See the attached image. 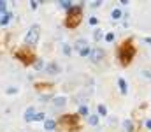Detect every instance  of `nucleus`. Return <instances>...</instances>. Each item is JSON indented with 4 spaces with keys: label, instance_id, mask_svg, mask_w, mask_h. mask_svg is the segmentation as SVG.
Returning a JSON list of instances; mask_svg holds the SVG:
<instances>
[{
    "label": "nucleus",
    "instance_id": "2",
    "mask_svg": "<svg viewBox=\"0 0 151 132\" xmlns=\"http://www.w3.org/2000/svg\"><path fill=\"white\" fill-rule=\"evenodd\" d=\"M81 21V5H72L67 12V18H65V26L69 28H76Z\"/></svg>",
    "mask_w": 151,
    "mask_h": 132
},
{
    "label": "nucleus",
    "instance_id": "18",
    "mask_svg": "<svg viewBox=\"0 0 151 132\" xmlns=\"http://www.w3.org/2000/svg\"><path fill=\"white\" fill-rule=\"evenodd\" d=\"M0 12H2V14L7 12V2H4V0H0Z\"/></svg>",
    "mask_w": 151,
    "mask_h": 132
},
{
    "label": "nucleus",
    "instance_id": "28",
    "mask_svg": "<svg viewBox=\"0 0 151 132\" xmlns=\"http://www.w3.org/2000/svg\"><path fill=\"white\" fill-rule=\"evenodd\" d=\"M37 5H39V2H32V4H30L32 9H37Z\"/></svg>",
    "mask_w": 151,
    "mask_h": 132
},
{
    "label": "nucleus",
    "instance_id": "26",
    "mask_svg": "<svg viewBox=\"0 0 151 132\" xmlns=\"http://www.w3.org/2000/svg\"><path fill=\"white\" fill-rule=\"evenodd\" d=\"M63 53L65 55H70V46L69 44H63Z\"/></svg>",
    "mask_w": 151,
    "mask_h": 132
},
{
    "label": "nucleus",
    "instance_id": "15",
    "mask_svg": "<svg viewBox=\"0 0 151 132\" xmlns=\"http://www.w3.org/2000/svg\"><path fill=\"white\" fill-rule=\"evenodd\" d=\"M88 122H90L91 125H97V123H99V116H97V115H88Z\"/></svg>",
    "mask_w": 151,
    "mask_h": 132
},
{
    "label": "nucleus",
    "instance_id": "12",
    "mask_svg": "<svg viewBox=\"0 0 151 132\" xmlns=\"http://www.w3.org/2000/svg\"><path fill=\"white\" fill-rule=\"evenodd\" d=\"M55 125H56V123H55L53 120H46V122H44V129H46V131H55Z\"/></svg>",
    "mask_w": 151,
    "mask_h": 132
},
{
    "label": "nucleus",
    "instance_id": "4",
    "mask_svg": "<svg viewBox=\"0 0 151 132\" xmlns=\"http://www.w3.org/2000/svg\"><path fill=\"white\" fill-rule=\"evenodd\" d=\"M62 125H67V129H76L77 127V116L76 115H65L62 116Z\"/></svg>",
    "mask_w": 151,
    "mask_h": 132
},
{
    "label": "nucleus",
    "instance_id": "17",
    "mask_svg": "<svg viewBox=\"0 0 151 132\" xmlns=\"http://www.w3.org/2000/svg\"><path fill=\"white\" fill-rule=\"evenodd\" d=\"M55 106H58V108H60V106H65V99H63V97H56V99H55Z\"/></svg>",
    "mask_w": 151,
    "mask_h": 132
},
{
    "label": "nucleus",
    "instance_id": "27",
    "mask_svg": "<svg viewBox=\"0 0 151 132\" xmlns=\"http://www.w3.org/2000/svg\"><path fill=\"white\" fill-rule=\"evenodd\" d=\"M18 92V88H14V86H11V88H7V93H16Z\"/></svg>",
    "mask_w": 151,
    "mask_h": 132
},
{
    "label": "nucleus",
    "instance_id": "30",
    "mask_svg": "<svg viewBox=\"0 0 151 132\" xmlns=\"http://www.w3.org/2000/svg\"><path fill=\"white\" fill-rule=\"evenodd\" d=\"M146 127H148V129H151V120H146Z\"/></svg>",
    "mask_w": 151,
    "mask_h": 132
},
{
    "label": "nucleus",
    "instance_id": "11",
    "mask_svg": "<svg viewBox=\"0 0 151 132\" xmlns=\"http://www.w3.org/2000/svg\"><path fill=\"white\" fill-rule=\"evenodd\" d=\"M118 85H120V90H121V93H127V81H125L123 78H120V79H118Z\"/></svg>",
    "mask_w": 151,
    "mask_h": 132
},
{
    "label": "nucleus",
    "instance_id": "21",
    "mask_svg": "<svg viewBox=\"0 0 151 132\" xmlns=\"http://www.w3.org/2000/svg\"><path fill=\"white\" fill-rule=\"evenodd\" d=\"M106 41H107V42H113V41H114V34H113V32L106 34Z\"/></svg>",
    "mask_w": 151,
    "mask_h": 132
},
{
    "label": "nucleus",
    "instance_id": "7",
    "mask_svg": "<svg viewBox=\"0 0 151 132\" xmlns=\"http://www.w3.org/2000/svg\"><path fill=\"white\" fill-rule=\"evenodd\" d=\"M44 69H46V72H49V74H58V72H62V69H60V65H58L56 62H49Z\"/></svg>",
    "mask_w": 151,
    "mask_h": 132
},
{
    "label": "nucleus",
    "instance_id": "14",
    "mask_svg": "<svg viewBox=\"0 0 151 132\" xmlns=\"http://www.w3.org/2000/svg\"><path fill=\"white\" fill-rule=\"evenodd\" d=\"M123 127H125V131H127V132H132V131H134V123H132L130 120H125Z\"/></svg>",
    "mask_w": 151,
    "mask_h": 132
},
{
    "label": "nucleus",
    "instance_id": "9",
    "mask_svg": "<svg viewBox=\"0 0 151 132\" xmlns=\"http://www.w3.org/2000/svg\"><path fill=\"white\" fill-rule=\"evenodd\" d=\"M84 48H88V44H86V41L84 39H79V41H76V51H83Z\"/></svg>",
    "mask_w": 151,
    "mask_h": 132
},
{
    "label": "nucleus",
    "instance_id": "6",
    "mask_svg": "<svg viewBox=\"0 0 151 132\" xmlns=\"http://www.w3.org/2000/svg\"><path fill=\"white\" fill-rule=\"evenodd\" d=\"M18 56H19V58H21V60H23L25 64H30V62L33 64V55H32L30 51H25V49H19V51H18Z\"/></svg>",
    "mask_w": 151,
    "mask_h": 132
},
{
    "label": "nucleus",
    "instance_id": "31",
    "mask_svg": "<svg viewBox=\"0 0 151 132\" xmlns=\"http://www.w3.org/2000/svg\"><path fill=\"white\" fill-rule=\"evenodd\" d=\"M146 42H148V44H151V37H148V39H146Z\"/></svg>",
    "mask_w": 151,
    "mask_h": 132
},
{
    "label": "nucleus",
    "instance_id": "19",
    "mask_svg": "<svg viewBox=\"0 0 151 132\" xmlns=\"http://www.w3.org/2000/svg\"><path fill=\"white\" fill-rule=\"evenodd\" d=\"M60 5H62V7H63V9H67V11H69V9H70V7H72V4H70V2H69V0H63V2H60Z\"/></svg>",
    "mask_w": 151,
    "mask_h": 132
},
{
    "label": "nucleus",
    "instance_id": "29",
    "mask_svg": "<svg viewBox=\"0 0 151 132\" xmlns=\"http://www.w3.org/2000/svg\"><path fill=\"white\" fill-rule=\"evenodd\" d=\"M90 25H97V18H90Z\"/></svg>",
    "mask_w": 151,
    "mask_h": 132
},
{
    "label": "nucleus",
    "instance_id": "1",
    "mask_svg": "<svg viewBox=\"0 0 151 132\" xmlns=\"http://www.w3.org/2000/svg\"><path fill=\"white\" fill-rule=\"evenodd\" d=\"M118 56H120V62H121L123 65H128V64L132 62V58H134V44H132L130 39L125 41V42L120 46V49H118Z\"/></svg>",
    "mask_w": 151,
    "mask_h": 132
},
{
    "label": "nucleus",
    "instance_id": "3",
    "mask_svg": "<svg viewBox=\"0 0 151 132\" xmlns=\"http://www.w3.org/2000/svg\"><path fill=\"white\" fill-rule=\"evenodd\" d=\"M37 41H39V25H33L30 28V32L26 34V37H25V44L28 48H32V46L37 44Z\"/></svg>",
    "mask_w": 151,
    "mask_h": 132
},
{
    "label": "nucleus",
    "instance_id": "25",
    "mask_svg": "<svg viewBox=\"0 0 151 132\" xmlns=\"http://www.w3.org/2000/svg\"><path fill=\"white\" fill-rule=\"evenodd\" d=\"M33 120H37V122H42V120H44V113H37Z\"/></svg>",
    "mask_w": 151,
    "mask_h": 132
},
{
    "label": "nucleus",
    "instance_id": "5",
    "mask_svg": "<svg viewBox=\"0 0 151 132\" xmlns=\"http://www.w3.org/2000/svg\"><path fill=\"white\" fill-rule=\"evenodd\" d=\"M102 58H104V49H102V48H95V49L90 51V60H91L93 64L100 62Z\"/></svg>",
    "mask_w": 151,
    "mask_h": 132
},
{
    "label": "nucleus",
    "instance_id": "23",
    "mask_svg": "<svg viewBox=\"0 0 151 132\" xmlns=\"http://www.w3.org/2000/svg\"><path fill=\"white\" fill-rule=\"evenodd\" d=\"M79 115L86 116V115H88V108H86V106H81V108H79Z\"/></svg>",
    "mask_w": 151,
    "mask_h": 132
},
{
    "label": "nucleus",
    "instance_id": "20",
    "mask_svg": "<svg viewBox=\"0 0 151 132\" xmlns=\"http://www.w3.org/2000/svg\"><path fill=\"white\" fill-rule=\"evenodd\" d=\"M121 18V11L120 9H114L113 11V19H120Z\"/></svg>",
    "mask_w": 151,
    "mask_h": 132
},
{
    "label": "nucleus",
    "instance_id": "16",
    "mask_svg": "<svg viewBox=\"0 0 151 132\" xmlns=\"http://www.w3.org/2000/svg\"><path fill=\"white\" fill-rule=\"evenodd\" d=\"M99 115H100V116H106V115H107V108H106L104 104H99Z\"/></svg>",
    "mask_w": 151,
    "mask_h": 132
},
{
    "label": "nucleus",
    "instance_id": "8",
    "mask_svg": "<svg viewBox=\"0 0 151 132\" xmlns=\"http://www.w3.org/2000/svg\"><path fill=\"white\" fill-rule=\"evenodd\" d=\"M33 118H35V109H33V108L30 106V108H28V109L25 111V120H26V122H32Z\"/></svg>",
    "mask_w": 151,
    "mask_h": 132
},
{
    "label": "nucleus",
    "instance_id": "24",
    "mask_svg": "<svg viewBox=\"0 0 151 132\" xmlns=\"http://www.w3.org/2000/svg\"><path fill=\"white\" fill-rule=\"evenodd\" d=\"M93 37H95V41H100L102 39V30H95V35Z\"/></svg>",
    "mask_w": 151,
    "mask_h": 132
},
{
    "label": "nucleus",
    "instance_id": "22",
    "mask_svg": "<svg viewBox=\"0 0 151 132\" xmlns=\"http://www.w3.org/2000/svg\"><path fill=\"white\" fill-rule=\"evenodd\" d=\"M90 51H91V49H90V46H88V48H84L79 55H81V56H90Z\"/></svg>",
    "mask_w": 151,
    "mask_h": 132
},
{
    "label": "nucleus",
    "instance_id": "13",
    "mask_svg": "<svg viewBox=\"0 0 151 132\" xmlns=\"http://www.w3.org/2000/svg\"><path fill=\"white\" fill-rule=\"evenodd\" d=\"M33 67H35V69H37V71H40V69H44V67H46V65H44V62H42V60H40V58H37V60H35V62H33Z\"/></svg>",
    "mask_w": 151,
    "mask_h": 132
},
{
    "label": "nucleus",
    "instance_id": "10",
    "mask_svg": "<svg viewBox=\"0 0 151 132\" xmlns=\"http://www.w3.org/2000/svg\"><path fill=\"white\" fill-rule=\"evenodd\" d=\"M11 12H5V14H2V18H0V25H7L9 21H11Z\"/></svg>",
    "mask_w": 151,
    "mask_h": 132
}]
</instances>
